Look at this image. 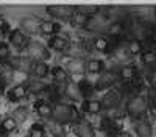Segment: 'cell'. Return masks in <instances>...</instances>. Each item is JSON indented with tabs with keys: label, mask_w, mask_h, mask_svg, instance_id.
<instances>
[{
	"label": "cell",
	"mask_w": 156,
	"mask_h": 137,
	"mask_svg": "<svg viewBox=\"0 0 156 137\" xmlns=\"http://www.w3.org/2000/svg\"><path fill=\"white\" fill-rule=\"evenodd\" d=\"M51 117L55 122L58 123H66V122H76L80 118L78 112L73 106H67V104H58L53 112H51Z\"/></svg>",
	"instance_id": "obj_1"
},
{
	"label": "cell",
	"mask_w": 156,
	"mask_h": 137,
	"mask_svg": "<svg viewBox=\"0 0 156 137\" xmlns=\"http://www.w3.org/2000/svg\"><path fill=\"white\" fill-rule=\"evenodd\" d=\"M126 112L131 117H140L147 112V100L142 97H134L128 101L126 104Z\"/></svg>",
	"instance_id": "obj_2"
},
{
	"label": "cell",
	"mask_w": 156,
	"mask_h": 137,
	"mask_svg": "<svg viewBox=\"0 0 156 137\" xmlns=\"http://www.w3.org/2000/svg\"><path fill=\"white\" fill-rule=\"evenodd\" d=\"M47 11L51 16L59 17V19H70L75 12L72 6H66V5H51V6H47Z\"/></svg>",
	"instance_id": "obj_3"
},
{
	"label": "cell",
	"mask_w": 156,
	"mask_h": 137,
	"mask_svg": "<svg viewBox=\"0 0 156 137\" xmlns=\"http://www.w3.org/2000/svg\"><path fill=\"white\" fill-rule=\"evenodd\" d=\"M105 27H106V17L100 16V14L90 16L86 23V28L90 31H101V30H105Z\"/></svg>",
	"instance_id": "obj_4"
},
{
	"label": "cell",
	"mask_w": 156,
	"mask_h": 137,
	"mask_svg": "<svg viewBox=\"0 0 156 137\" xmlns=\"http://www.w3.org/2000/svg\"><path fill=\"white\" fill-rule=\"evenodd\" d=\"M41 25H42V22L39 20L37 17H25V19L20 20L22 30H25L27 33H36V31H39V30H41Z\"/></svg>",
	"instance_id": "obj_5"
},
{
	"label": "cell",
	"mask_w": 156,
	"mask_h": 137,
	"mask_svg": "<svg viewBox=\"0 0 156 137\" xmlns=\"http://www.w3.org/2000/svg\"><path fill=\"white\" fill-rule=\"evenodd\" d=\"M9 64L14 67V69H17V70H20V72H33V66H34V62H31L30 59H27V58H12L11 61H9Z\"/></svg>",
	"instance_id": "obj_6"
},
{
	"label": "cell",
	"mask_w": 156,
	"mask_h": 137,
	"mask_svg": "<svg viewBox=\"0 0 156 137\" xmlns=\"http://www.w3.org/2000/svg\"><path fill=\"white\" fill-rule=\"evenodd\" d=\"M115 81V75L112 72H105L98 78L97 84H95V89L97 91H105V89H109V86H112Z\"/></svg>",
	"instance_id": "obj_7"
},
{
	"label": "cell",
	"mask_w": 156,
	"mask_h": 137,
	"mask_svg": "<svg viewBox=\"0 0 156 137\" xmlns=\"http://www.w3.org/2000/svg\"><path fill=\"white\" fill-rule=\"evenodd\" d=\"M9 41H11V44L12 45H16L17 48H25L28 45V37L25 36L20 30H14V31H11V34H9Z\"/></svg>",
	"instance_id": "obj_8"
},
{
	"label": "cell",
	"mask_w": 156,
	"mask_h": 137,
	"mask_svg": "<svg viewBox=\"0 0 156 137\" xmlns=\"http://www.w3.org/2000/svg\"><path fill=\"white\" fill-rule=\"evenodd\" d=\"M119 103H120V95H119V92L111 91V92H108L105 97H103V100H101V108L111 109V108H115Z\"/></svg>",
	"instance_id": "obj_9"
},
{
	"label": "cell",
	"mask_w": 156,
	"mask_h": 137,
	"mask_svg": "<svg viewBox=\"0 0 156 137\" xmlns=\"http://www.w3.org/2000/svg\"><path fill=\"white\" fill-rule=\"evenodd\" d=\"M73 129H75V134L78 137H95V132H94L92 126L86 122H78Z\"/></svg>",
	"instance_id": "obj_10"
},
{
	"label": "cell",
	"mask_w": 156,
	"mask_h": 137,
	"mask_svg": "<svg viewBox=\"0 0 156 137\" xmlns=\"http://www.w3.org/2000/svg\"><path fill=\"white\" fill-rule=\"evenodd\" d=\"M30 50H31V55L34 56V59H39V62H44V59L50 58V53L42 45H39V44H31Z\"/></svg>",
	"instance_id": "obj_11"
},
{
	"label": "cell",
	"mask_w": 156,
	"mask_h": 137,
	"mask_svg": "<svg viewBox=\"0 0 156 137\" xmlns=\"http://www.w3.org/2000/svg\"><path fill=\"white\" fill-rule=\"evenodd\" d=\"M27 94H28V89L25 86H16L8 92V98L11 101H19L23 97H27Z\"/></svg>",
	"instance_id": "obj_12"
},
{
	"label": "cell",
	"mask_w": 156,
	"mask_h": 137,
	"mask_svg": "<svg viewBox=\"0 0 156 137\" xmlns=\"http://www.w3.org/2000/svg\"><path fill=\"white\" fill-rule=\"evenodd\" d=\"M136 134L139 137H151L153 135V129L150 126L148 122H139L136 123Z\"/></svg>",
	"instance_id": "obj_13"
},
{
	"label": "cell",
	"mask_w": 156,
	"mask_h": 137,
	"mask_svg": "<svg viewBox=\"0 0 156 137\" xmlns=\"http://www.w3.org/2000/svg\"><path fill=\"white\" fill-rule=\"evenodd\" d=\"M119 75H120L122 80H125L126 83H129V81H133L137 77V75H136V67L134 66H123L120 69Z\"/></svg>",
	"instance_id": "obj_14"
},
{
	"label": "cell",
	"mask_w": 156,
	"mask_h": 137,
	"mask_svg": "<svg viewBox=\"0 0 156 137\" xmlns=\"http://www.w3.org/2000/svg\"><path fill=\"white\" fill-rule=\"evenodd\" d=\"M47 128H48V131L51 132L53 137H66V132H64L61 123H58L55 120H48L47 122Z\"/></svg>",
	"instance_id": "obj_15"
},
{
	"label": "cell",
	"mask_w": 156,
	"mask_h": 137,
	"mask_svg": "<svg viewBox=\"0 0 156 137\" xmlns=\"http://www.w3.org/2000/svg\"><path fill=\"white\" fill-rule=\"evenodd\" d=\"M50 47L53 50H58V52H64V50L69 48V44L64 37H59V36H55L50 39Z\"/></svg>",
	"instance_id": "obj_16"
},
{
	"label": "cell",
	"mask_w": 156,
	"mask_h": 137,
	"mask_svg": "<svg viewBox=\"0 0 156 137\" xmlns=\"http://www.w3.org/2000/svg\"><path fill=\"white\" fill-rule=\"evenodd\" d=\"M67 69L72 72V73H83L84 72V61L83 59H69L67 61Z\"/></svg>",
	"instance_id": "obj_17"
},
{
	"label": "cell",
	"mask_w": 156,
	"mask_h": 137,
	"mask_svg": "<svg viewBox=\"0 0 156 137\" xmlns=\"http://www.w3.org/2000/svg\"><path fill=\"white\" fill-rule=\"evenodd\" d=\"M87 20H89V16L83 14V12H80V11H75L73 16L70 17V22H72V25H75V27H86Z\"/></svg>",
	"instance_id": "obj_18"
},
{
	"label": "cell",
	"mask_w": 156,
	"mask_h": 137,
	"mask_svg": "<svg viewBox=\"0 0 156 137\" xmlns=\"http://www.w3.org/2000/svg\"><path fill=\"white\" fill-rule=\"evenodd\" d=\"M61 30V25H58V23H53V22H42V25H41V33H44V34H53V33H58Z\"/></svg>",
	"instance_id": "obj_19"
},
{
	"label": "cell",
	"mask_w": 156,
	"mask_h": 137,
	"mask_svg": "<svg viewBox=\"0 0 156 137\" xmlns=\"http://www.w3.org/2000/svg\"><path fill=\"white\" fill-rule=\"evenodd\" d=\"M101 109V103L95 101V100H87L86 103H83V111L89 112V114H97Z\"/></svg>",
	"instance_id": "obj_20"
},
{
	"label": "cell",
	"mask_w": 156,
	"mask_h": 137,
	"mask_svg": "<svg viewBox=\"0 0 156 137\" xmlns=\"http://www.w3.org/2000/svg\"><path fill=\"white\" fill-rule=\"evenodd\" d=\"M33 73H34V77H37V78H42V77H45V75L48 73V67H47V64L45 62H34V66H33Z\"/></svg>",
	"instance_id": "obj_21"
},
{
	"label": "cell",
	"mask_w": 156,
	"mask_h": 137,
	"mask_svg": "<svg viewBox=\"0 0 156 137\" xmlns=\"http://www.w3.org/2000/svg\"><path fill=\"white\" fill-rule=\"evenodd\" d=\"M36 111H37V114L42 115V117H50L51 112H53V109L50 108V104H47L45 101H37L36 103Z\"/></svg>",
	"instance_id": "obj_22"
},
{
	"label": "cell",
	"mask_w": 156,
	"mask_h": 137,
	"mask_svg": "<svg viewBox=\"0 0 156 137\" xmlns=\"http://www.w3.org/2000/svg\"><path fill=\"white\" fill-rule=\"evenodd\" d=\"M123 28H125V25H123L122 22H114V23H111L109 28H108L109 36H111V37H119V36L123 33Z\"/></svg>",
	"instance_id": "obj_23"
},
{
	"label": "cell",
	"mask_w": 156,
	"mask_h": 137,
	"mask_svg": "<svg viewBox=\"0 0 156 137\" xmlns=\"http://www.w3.org/2000/svg\"><path fill=\"white\" fill-rule=\"evenodd\" d=\"M53 78H55V81L59 83V84H66L67 80H69L66 70L61 69V67H55V69H53Z\"/></svg>",
	"instance_id": "obj_24"
},
{
	"label": "cell",
	"mask_w": 156,
	"mask_h": 137,
	"mask_svg": "<svg viewBox=\"0 0 156 137\" xmlns=\"http://www.w3.org/2000/svg\"><path fill=\"white\" fill-rule=\"evenodd\" d=\"M28 117V109L27 108H17L12 112V118L16 120V123H23Z\"/></svg>",
	"instance_id": "obj_25"
},
{
	"label": "cell",
	"mask_w": 156,
	"mask_h": 137,
	"mask_svg": "<svg viewBox=\"0 0 156 137\" xmlns=\"http://www.w3.org/2000/svg\"><path fill=\"white\" fill-rule=\"evenodd\" d=\"M66 95L69 98H72L73 101H78V100H81V94H80V89H78V86H73V84H69L66 87Z\"/></svg>",
	"instance_id": "obj_26"
},
{
	"label": "cell",
	"mask_w": 156,
	"mask_h": 137,
	"mask_svg": "<svg viewBox=\"0 0 156 137\" xmlns=\"http://www.w3.org/2000/svg\"><path fill=\"white\" fill-rule=\"evenodd\" d=\"M94 47L98 50V52H108L109 50V41L106 37H97L94 41Z\"/></svg>",
	"instance_id": "obj_27"
},
{
	"label": "cell",
	"mask_w": 156,
	"mask_h": 137,
	"mask_svg": "<svg viewBox=\"0 0 156 137\" xmlns=\"http://www.w3.org/2000/svg\"><path fill=\"white\" fill-rule=\"evenodd\" d=\"M78 89H80L81 97H90L94 94V87L90 86L87 81H81L80 84H78Z\"/></svg>",
	"instance_id": "obj_28"
},
{
	"label": "cell",
	"mask_w": 156,
	"mask_h": 137,
	"mask_svg": "<svg viewBox=\"0 0 156 137\" xmlns=\"http://www.w3.org/2000/svg\"><path fill=\"white\" fill-rule=\"evenodd\" d=\"M142 62H144L145 66H151L156 62V52L153 50H147V52L142 53Z\"/></svg>",
	"instance_id": "obj_29"
},
{
	"label": "cell",
	"mask_w": 156,
	"mask_h": 137,
	"mask_svg": "<svg viewBox=\"0 0 156 137\" xmlns=\"http://www.w3.org/2000/svg\"><path fill=\"white\" fill-rule=\"evenodd\" d=\"M86 70L89 73H97V72L103 70V62L101 61H89L86 64Z\"/></svg>",
	"instance_id": "obj_30"
},
{
	"label": "cell",
	"mask_w": 156,
	"mask_h": 137,
	"mask_svg": "<svg viewBox=\"0 0 156 137\" xmlns=\"http://www.w3.org/2000/svg\"><path fill=\"white\" fill-rule=\"evenodd\" d=\"M16 126H17V123H16V120L12 118V117H8V118H5V120L2 122V129H3L5 132H11V131H14V129H16Z\"/></svg>",
	"instance_id": "obj_31"
},
{
	"label": "cell",
	"mask_w": 156,
	"mask_h": 137,
	"mask_svg": "<svg viewBox=\"0 0 156 137\" xmlns=\"http://www.w3.org/2000/svg\"><path fill=\"white\" fill-rule=\"evenodd\" d=\"M114 55L117 56V59H120V61H128L129 58H131L129 50H125V48H115L114 50Z\"/></svg>",
	"instance_id": "obj_32"
},
{
	"label": "cell",
	"mask_w": 156,
	"mask_h": 137,
	"mask_svg": "<svg viewBox=\"0 0 156 137\" xmlns=\"http://www.w3.org/2000/svg\"><path fill=\"white\" fill-rule=\"evenodd\" d=\"M30 137H44V128L39 123L33 125L30 129Z\"/></svg>",
	"instance_id": "obj_33"
},
{
	"label": "cell",
	"mask_w": 156,
	"mask_h": 137,
	"mask_svg": "<svg viewBox=\"0 0 156 137\" xmlns=\"http://www.w3.org/2000/svg\"><path fill=\"white\" fill-rule=\"evenodd\" d=\"M128 50H129V53H131V55H136V53L142 52V42L131 41V42H129V45H128Z\"/></svg>",
	"instance_id": "obj_34"
},
{
	"label": "cell",
	"mask_w": 156,
	"mask_h": 137,
	"mask_svg": "<svg viewBox=\"0 0 156 137\" xmlns=\"http://www.w3.org/2000/svg\"><path fill=\"white\" fill-rule=\"evenodd\" d=\"M31 91H34V92L47 91V86L42 84V83H39V81H33V83H31Z\"/></svg>",
	"instance_id": "obj_35"
},
{
	"label": "cell",
	"mask_w": 156,
	"mask_h": 137,
	"mask_svg": "<svg viewBox=\"0 0 156 137\" xmlns=\"http://www.w3.org/2000/svg\"><path fill=\"white\" fill-rule=\"evenodd\" d=\"M9 55V48L6 44H0V59H5Z\"/></svg>",
	"instance_id": "obj_36"
},
{
	"label": "cell",
	"mask_w": 156,
	"mask_h": 137,
	"mask_svg": "<svg viewBox=\"0 0 156 137\" xmlns=\"http://www.w3.org/2000/svg\"><path fill=\"white\" fill-rule=\"evenodd\" d=\"M148 80H150V83L153 86V89H156V70H153V72L148 73Z\"/></svg>",
	"instance_id": "obj_37"
},
{
	"label": "cell",
	"mask_w": 156,
	"mask_h": 137,
	"mask_svg": "<svg viewBox=\"0 0 156 137\" xmlns=\"http://www.w3.org/2000/svg\"><path fill=\"white\" fill-rule=\"evenodd\" d=\"M6 27H8V23L5 22V19H3V17H0V31L6 30Z\"/></svg>",
	"instance_id": "obj_38"
},
{
	"label": "cell",
	"mask_w": 156,
	"mask_h": 137,
	"mask_svg": "<svg viewBox=\"0 0 156 137\" xmlns=\"http://www.w3.org/2000/svg\"><path fill=\"white\" fill-rule=\"evenodd\" d=\"M117 137H131V135H129V134H126V132H120V134L117 135Z\"/></svg>",
	"instance_id": "obj_39"
},
{
	"label": "cell",
	"mask_w": 156,
	"mask_h": 137,
	"mask_svg": "<svg viewBox=\"0 0 156 137\" xmlns=\"http://www.w3.org/2000/svg\"><path fill=\"white\" fill-rule=\"evenodd\" d=\"M0 137H6V135H5V134H0Z\"/></svg>",
	"instance_id": "obj_40"
},
{
	"label": "cell",
	"mask_w": 156,
	"mask_h": 137,
	"mask_svg": "<svg viewBox=\"0 0 156 137\" xmlns=\"http://www.w3.org/2000/svg\"><path fill=\"white\" fill-rule=\"evenodd\" d=\"M153 97H154V101H156V94H153Z\"/></svg>",
	"instance_id": "obj_41"
},
{
	"label": "cell",
	"mask_w": 156,
	"mask_h": 137,
	"mask_svg": "<svg viewBox=\"0 0 156 137\" xmlns=\"http://www.w3.org/2000/svg\"><path fill=\"white\" fill-rule=\"evenodd\" d=\"M0 89H2V84H0Z\"/></svg>",
	"instance_id": "obj_42"
},
{
	"label": "cell",
	"mask_w": 156,
	"mask_h": 137,
	"mask_svg": "<svg viewBox=\"0 0 156 137\" xmlns=\"http://www.w3.org/2000/svg\"><path fill=\"white\" fill-rule=\"evenodd\" d=\"M0 126H2V123H0Z\"/></svg>",
	"instance_id": "obj_43"
}]
</instances>
